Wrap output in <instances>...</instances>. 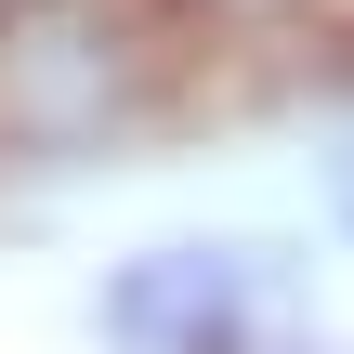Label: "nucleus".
<instances>
[{
	"label": "nucleus",
	"mask_w": 354,
	"mask_h": 354,
	"mask_svg": "<svg viewBox=\"0 0 354 354\" xmlns=\"http://www.w3.org/2000/svg\"><path fill=\"white\" fill-rule=\"evenodd\" d=\"M158 92V53L118 0H13L0 13V158H79L131 131Z\"/></svg>",
	"instance_id": "f257e3e1"
},
{
	"label": "nucleus",
	"mask_w": 354,
	"mask_h": 354,
	"mask_svg": "<svg viewBox=\"0 0 354 354\" xmlns=\"http://www.w3.org/2000/svg\"><path fill=\"white\" fill-rule=\"evenodd\" d=\"M0 13H13V0H0Z\"/></svg>",
	"instance_id": "7ed1b4c3"
},
{
	"label": "nucleus",
	"mask_w": 354,
	"mask_h": 354,
	"mask_svg": "<svg viewBox=\"0 0 354 354\" xmlns=\"http://www.w3.org/2000/svg\"><path fill=\"white\" fill-rule=\"evenodd\" d=\"M105 342L118 354H250L263 342V250L184 236L105 276Z\"/></svg>",
	"instance_id": "f03ea898"
}]
</instances>
